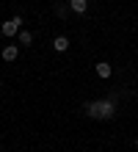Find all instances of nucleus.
<instances>
[{"mask_svg":"<svg viewBox=\"0 0 138 152\" xmlns=\"http://www.w3.org/2000/svg\"><path fill=\"white\" fill-rule=\"evenodd\" d=\"M0 56H3V61H17V56H20V50H17V44H6Z\"/></svg>","mask_w":138,"mask_h":152,"instance_id":"7ed1b4c3","label":"nucleus"},{"mask_svg":"<svg viewBox=\"0 0 138 152\" xmlns=\"http://www.w3.org/2000/svg\"><path fill=\"white\" fill-rule=\"evenodd\" d=\"M135 147H138V138H135Z\"/></svg>","mask_w":138,"mask_h":152,"instance_id":"6e6552de","label":"nucleus"},{"mask_svg":"<svg viewBox=\"0 0 138 152\" xmlns=\"http://www.w3.org/2000/svg\"><path fill=\"white\" fill-rule=\"evenodd\" d=\"M86 113L91 119H110L116 113V100L108 97V100H97V102H86Z\"/></svg>","mask_w":138,"mask_h":152,"instance_id":"f257e3e1","label":"nucleus"},{"mask_svg":"<svg viewBox=\"0 0 138 152\" xmlns=\"http://www.w3.org/2000/svg\"><path fill=\"white\" fill-rule=\"evenodd\" d=\"M22 22H25V20H22L20 14H17L14 20L3 22V25H0V31H3V36H6V39H8V36H17V33H20V28H22Z\"/></svg>","mask_w":138,"mask_h":152,"instance_id":"f03ea898","label":"nucleus"},{"mask_svg":"<svg viewBox=\"0 0 138 152\" xmlns=\"http://www.w3.org/2000/svg\"><path fill=\"white\" fill-rule=\"evenodd\" d=\"M110 72H113V69H110V64H108V61H99V64H97V75L99 77H110Z\"/></svg>","mask_w":138,"mask_h":152,"instance_id":"423d86ee","label":"nucleus"},{"mask_svg":"<svg viewBox=\"0 0 138 152\" xmlns=\"http://www.w3.org/2000/svg\"><path fill=\"white\" fill-rule=\"evenodd\" d=\"M17 39H20V44H31V42H33V36H31L28 31H20V33H17Z\"/></svg>","mask_w":138,"mask_h":152,"instance_id":"0eeeda50","label":"nucleus"},{"mask_svg":"<svg viewBox=\"0 0 138 152\" xmlns=\"http://www.w3.org/2000/svg\"><path fill=\"white\" fill-rule=\"evenodd\" d=\"M53 47L58 50V53H66V50H69V39H66V36H55Z\"/></svg>","mask_w":138,"mask_h":152,"instance_id":"39448f33","label":"nucleus"},{"mask_svg":"<svg viewBox=\"0 0 138 152\" xmlns=\"http://www.w3.org/2000/svg\"><path fill=\"white\" fill-rule=\"evenodd\" d=\"M69 8L75 14H86L88 11V0H69Z\"/></svg>","mask_w":138,"mask_h":152,"instance_id":"20e7f679","label":"nucleus"}]
</instances>
